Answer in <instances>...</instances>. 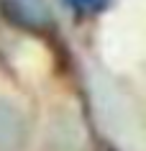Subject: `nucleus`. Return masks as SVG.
Masks as SVG:
<instances>
[{
  "instance_id": "obj_1",
  "label": "nucleus",
  "mask_w": 146,
  "mask_h": 151,
  "mask_svg": "<svg viewBox=\"0 0 146 151\" xmlns=\"http://www.w3.org/2000/svg\"><path fill=\"white\" fill-rule=\"evenodd\" d=\"M0 13L26 31H49L54 26L49 0H0Z\"/></svg>"
},
{
  "instance_id": "obj_2",
  "label": "nucleus",
  "mask_w": 146,
  "mask_h": 151,
  "mask_svg": "<svg viewBox=\"0 0 146 151\" xmlns=\"http://www.w3.org/2000/svg\"><path fill=\"white\" fill-rule=\"evenodd\" d=\"M31 128L23 110L13 100L0 95V151H26Z\"/></svg>"
},
{
  "instance_id": "obj_3",
  "label": "nucleus",
  "mask_w": 146,
  "mask_h": 151,
  "mask_svg": "<svg viewBox=\"0 0 146 151\" xmlns=\"http://www.w3.org/2000/svg\"><path fill=\"white\" fill-rule=\"evenodd\" d=\"M80 13H97L108 5V0H69Z\"/></svg>"
}]
</instances>
